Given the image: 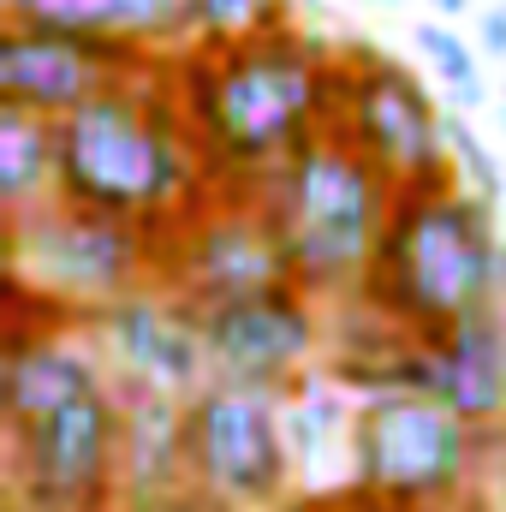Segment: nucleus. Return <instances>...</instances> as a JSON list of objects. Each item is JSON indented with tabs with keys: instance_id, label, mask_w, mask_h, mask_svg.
<instances>
[{
	"instance_id": "obj_22",
	"label": "nucleus",
	"mask_w": 506,
	"mask_h": 512,
	"mask_svg": "<svg viewBox=\"0 0 506 512\" xmlns=\"http://www.w3.org/2000/svg\"><path fill=\"white\" fill-rule=\"evenodd\" d=\"M126 512H245V507L209 495L203 483H179V489H167V495H155V501H143V507H126Z\"/></svg>"
},
{
	"instance_id": "obj_8",
	"label": "nucleus",
	"mask_w": 506,
	"mask_h": 512,
	"mask_svg": "<svg viewBox=\"0 0 506 512\" xmlns=\"http://www.w3.org/2000/svg\"><path fill=\"white\" fill-rule=\"evenodd\" d=\"M340 382H358L364 393L381 387H417L447 399L477 429H506V316L501 304L459 316L435 334H399L393 346H352L334 364Z\"/></svg>"
},
{
	"instance_id": "obj_24",
	"label": "nucleus",
	"mask_w": 506,
	"mask_h": 512,
	"mask_svg": "<svg viewBox=\"0 0 506 512\" xmlns=\"http://www.w3.org/2000/svg\"><path fill=\"white\" fill-rule=\"evenodd\" d=\"M292 512H381V507H376V501H364V495L352 489L340 507H334V501H304V507H292Z\"/></svg>"
},
{
	"instance_id": "obj_19",
	"label": "nucleus",
	"mask_w": 506,
	"mask_h": 512,
	"mask_svg": "<svg viewBox=\"0 0 506 512\" xmlns=\"http://www.w3.org/2000/svg\"><path fill=\"white\" fill-rule=\"evenodd\" d=\"M411 36H417V48H423L429 72L453 90V102H459V108H483V102H489V84H483V72H477V48H471L453 24L423 18Z\"/></svg>"
},
{
	"instance_id": "obj_1",
	"label": "nucleus",
	"mask_w": 506,
	"mask_h": 512,
	"mask_svg": "<svg viewBox=\"0 0 506 512\" xmlns=\"http://www.w3.org/2000/svg\"><path fill=\"white\" fill-rule=\"evenodd\" d=\"M185 66V120L221 173H268L304 137L334 126L340 60L298 42L286 24L203 42Z\"/></svg>"
},
{
	"instance_id": "obj_11",
	"label": "nucleus",
	"mask_w": 506,
	"mask_h": 512,
	"mask_svg": "<svg viewBox=\"0 0 506 512\" xmlns=\"http://www.w3.org/2000/svg\"><path fill=\"white\" fill-rule=\"evenodd\" d=\"M197 322H203L209 370L221 382L268 387V393L298 382L304 364L316 358V340H322L316 292H304L298 280H274L256 292L197 304Z\"/></svg>"
},
{
	"instance_id": "obj_16",
	"label": "nucleus",
	"mask_w": 506,
	"mask_h": 512,
	"mask_svg": "<svg viewBox=\"0 0 506 512\" xmlns=\"http://www.w3.org/2000/svg\"><path fill=\"white\" fill-rule=\"evenodd\" d=\"M191 483L185 459V393L126 382V465H120V501L143 507L167 489Z\"/></svg>"
},
{
	"instance_id": "obj_21",
	"label": "nucleus",
	"mask_w": 506,
	"mask_h": 512,
	"mask_svg": "<svg viewBox=\"0 0 506 512\" xmlns=\"http://www.w3.org/2000/svg\"><path fill=\"white\" fill-rule=\"evenodd\" d=\"M447 155L459 161V173L471 179V191H477V197H489V203H501V167H495V155H489V143H483L477 131L465 126L459 114H447Z\"/></svg>"
},
{
	"instance_id": "obj_13",
	"label": "nucleus",
	"mask_w": 506,
	"mask_h": 512,
	"mask_svg": "<svg viewBox=\"0 0 506 512\" xmlns=\"http://www.w3.org/2000/svg\"><path fill=\"white\" fill-rule=\"evenodd\" d=\"M143 72V42L120 36H84V30H54L30 18L0 24V96L24 102L36 114H66L90 102L108 84H126Z\"/></svg>"
},
{
	"instance_id": "obj_14",
	"label": "nucleus",
	"mask_w": 506,
	"mask_h": 512,
	"mask_svg": "<svg viewBox=\"0 0 506 512\" xmlns=\"http://www.w3.org/2000/svg\"><path fill=\"white\" fill-rule=\"evenodd\" d=\"M96 340L108 346V358L126 370V382L167 387V393H197L209 382V346H203V322L197 304L179 286H131L126 298H114L108 310L90 316Z\"/></svg>"
},
{
	"instance_id": "obj_20",
	"label": "nucleus",
	"mask_w": 506,
	"mask_h": 512,
	"mask_svg": "<svg viewBox=\"0 0 506 512\" xmlns=\"http://www.w3.org/2000/svg\"><path fill=\"white\" fill-rule=\"evenodd\" d=\"M280 0H197V12H191V36L197 42H239V36H251L262 24H280V18H268Z\"/></svg>"
},
{
	"instance_id": "obj_17",
	"label": "nucleus",
	"mask_w": 506,
	"mask_h": 512,
	"mask_svg": "<svg viewBox=\"0 0 506 512\" xmlns=\"http://www.w3.org/2000/svg\"><path fill=\"white\" fill-rule=\"evenodd\" d=\"M6 18L54 24V30H84V36H120V42H167L191 36L197 0H0Z\"/></svg>"
},
{
	"instance_id": "obj_9",
	"label": "nucleus",
	"mask_w": 506,
	"mask_h": 512,
	"mask_svg": "<svg viewBox=\"0 0 506 512\" xmlns=\"http://www.w3.org/2000/svg\"><path fill=\"white\" fill-rule=\"evenodd\" d=\"M185 459L191 483L245 512H268L292 489V435L280 393L245 382H209L185 399Z\"/></svg>"
},
{
	"instance_id": "obj_10",
	"label": "nucleus",
	"mask_w": 506,
	"mask_h": 512,
	"mask_svg": "<svg viewBox=\"0 0 506 512\" xmlns=\"http://www.w3.org/2000/svg\"><path fill=\"white\" fill-rule=\"evenodd\" d=\"M334 126L346 131L393 185H423L447 173V114L429 102L417 72L393 54H352L340 66V108Z\"/></svg>"
},
{
	"instance_id": "obj_27",
	"label": "nucleus",
	"mask_w": 506,
	"mask_h": 512,
	"mask_svg": "<svg viewBox=\"0 0 506 512\" xmlns=\"http://www.w3.org/2000/svg\"><path fill=\"white\" fill-rule=\"evenodd\" d=\"M501 131H506V114H501Z\"/></svg>"
},
{
	"instance_id": "obj_23",
	"label": "nucleus",
	"mask_w": 506,
	"mask_h": 512,
	"mask_svg": "<svg viewBox=\"0 0 506 512\" xmlns=\"http://www.w3.org/2000/svg\"><path fill=\"white\" fill-rule=\"evenodd\" d=\"M477 42H483V54L506 60V6H489V12H477Z\"/></svg>"
},
{
	"instance_id": "obj_15",
	"label": "nucleus",
	"mask_w": 506,
	"mask_h": 512,
	"mask_svg": "<svg viewBox=\"0 0 506 512\" xmlns=\"http://www.w3.org/2000/svg\"><path fill=\"white\" fill-rule=\"evenodd\" d=\"M96 382H102V364H96L78 340L60 334V316H48L42 328L12 322L6 376H0V411H6V429L48 417L54 405L90 393Z\"/></svg>"
},
{
	"instance_id": "obj_6",
	"label": "nucleus",
	"mask_w": 506,
	"mask_h": 512,
	"mask_svg": "<svg viewBox=\"0 0 506 512\" xmlns=\"http://www.w3.org/2000/svg\"><path fill=\"white\" fill-rule=\"evenodd\" d=\"M483 441L489 429H477L435 393H364L352 417V489L381 512H435L471 483Z\"/></svg>"
},
{
	"instance_id": "obj_25",
	"label": "nucleus",
	"mask_w": 506,
	"mask_h": 512,
	"mask_svg": "<svg viewBox=\"0 0 506 512\" xmlns=\"http://www.w3.org/2000/svg\"><path fill=\"white\" fill-rule=\"evenodd\" d=\"M429 6H435L441 18H465V12H471V0H429Z\"/></svg>"
},
{
	"instance_id": "obj_2",
	"label": "nucleus",
	"mask_w": 506,
	"mask_h": 512,
	"mask_svg": "<svg viewBox=\"0 0 506 512\" xmlns=\"http://www.w3.org/2000/svg\"><path fill=\"white\" fill-rule=\"evenodd\" d=\"M60 161H54V197L108 209L143 227H179L203 197V143L185 120V108L149 102L137 78L96 90L90 102L66 108L54 120Z\"/></svg>"
},
{
	"instance_id": "obj_18",
	"label": "nucleus",
	"mask_w": 506,
	"mask_h": 512,
	"mask_svg": "<svg viewBox=\"0 0 506 512\" xmlns=\"http://www.w3.org/2000/svg\"><path fill=\"white\" fill-rule=\"evenodd\" d=\"M54 161H60L54 114H36L0 96V203L6 215H24L54 197Z\"/></svg>"
},
{
	"instance_id": "obj_26",
	"label": "nucleus",
	"mask_w": 506,
	"mask_h": 512,
	"mask_svg": "<svg viewBox=\"0 0 506 512\" xmlns=\"http://www.w3.org/2000/svg\"><path fill=\"white\" fill-rule=\"evenodd\" d=\"M501 298H506V239H501Z\"/></svg>"
},
{
	"instance_id": "obj_4",
	"label": "nucleus",
	"mask_w": 506,
	"mask_h": 512,
	"mask_svg": "<svg viewBox=\"0 0 506 512\" xmlns=\"http://www.w3.org/2000/svg\"><path fill=\"white\" fill-rule=\"evenodd\" d=\"M393 191L399 185L340 126H322L286 161H274L262 173V203L280 227L292 280L316 298H340V292L358 298L376 262Z\"/></svg>"
},
{
	"instance_id": "obj_7",
	"label": "nucleus",
	"mask_w": 506,
	"mask_h": 512,
	"mask_svg": "<svg viewBox=\"0 0 506 512\" xmlns=\"http://www.w3.org/2000/svg\"><path fill=\"white\" fill-rule=\"evenodd\" d=\"M6 441L18 512H108L126 465V387L102 376L48 417L6 429Z\"/></svg>"
},
{
	"instance_id": "obj_12",
	"label": "nucleus",
	"mask_w": 506,
	"mask_h": 512,
	"mask_svg": "<svg viewBox=\"0 0 506 512\" xmlns=\"http://www.w3.org/2000/svg\"><path fill=\"white\" fill-rule=\"evenodd\" d=\"M161 280L179 286L191 304H215L233 292H256L274 280H292V262L280 245V227L268 203H197L179 227H167Z\"/></svg>"
},
{
	"instance_id": "obj_5",
	"label": "nucleus",
	"mask_w": 506,
	"mask_h": 512,
	"mask_svg": "<svg viewBox=\"0 0 506 512\" xmlns=\"http://www.w3.org/2000/svg\"><path fill=\"white\" fill-rule=\"evenodd\" d=\"M6 256L18 298L42 304L60 322H90L131 286L161 280L167 233L54 197L24 215H6Z\"/></svg>"
},
{
	"instance_id": "obj_3",
	"label": "nucleus",
	"mask_w": 506,
	"mask_h": 512,
	"mask_svg": "<svg viewBox=\"0 0 506 512\" xmlns=\"http://www.w3.org/2000/svg\"><path fill=\"white\" fill-rule=\"evenodd\" d=\"M489 197L459 191L447 173L399 185L376 262L358 286L370 316L393 334H435L501 298V239Z\"/></svg>"
}]
</instances>
